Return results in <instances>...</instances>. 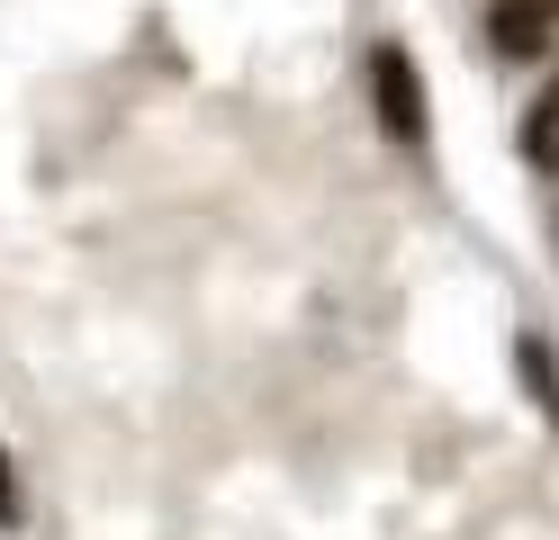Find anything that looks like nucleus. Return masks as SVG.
<instances>
[{"mask_svg":"<svg viewBox=\"0 0 559 540\" xmlns=\"http://www.w3.org/2000/svg\"><path fill=\"white\" fill-rule=\"evenodd\" d=\"M370 108L379 127H389V144H425V72H415L406 46H370Z\"/></svg>","mask_w":559,"mask_h":540,"instance_id":"1","label":"nucleus"},{"mask_svg":"<svg viewBox=\"0 0 559 540\" xmlns=\"http://www.w3.org/2000/svg\"><path fill=\"white\" fill-rule=\"evenodd\" d=\"M487 36H497V55H542L559 36V0H497V10H487Z\"/></svg>","mask_w":559,"mask_h":540,"instance_id":"2","label":"nucleus"},{"mask_svg":"<svg viewBox=\"0 0 559 540\" xmlns=\"http://www.w3.org/2000/svg\"><path fill=\"white\" fill-rule=\"evenodd\" d=\"M523 163H533V171H559V82L523 108Z\"/></svg>","mask_w":559,"mask_h":540,"instance_id":"3","label":"nucleus"},{"mask_svg":"<svg viewBox=\"0 0 559 540\" xmlns=\"http://www.w3.org/2000/svg\"><path fill=\"white\" fill-rule=\"evenodd\" d=\"M514 370L533 379V396H542V415H550V432H559V360H550V343H533V334H523V343H514Z\"/></svg>","mask_w":559,"mask_h":540,"instance_id":"4","label":"nucleus"},{"mask_svg":"<svg viewBox=\"0 0 559 540\" xmlns=\"http://www.w3.org/2000/svg\"><path fill=\"white\" fill-rule=\"evenodd\" d=\"M19 523V478H10V451H0V531Z\"/></svg>","mask_w":559,"mask_h":540,"instance_id":"5","label":"nucleus"}]
</instances>
